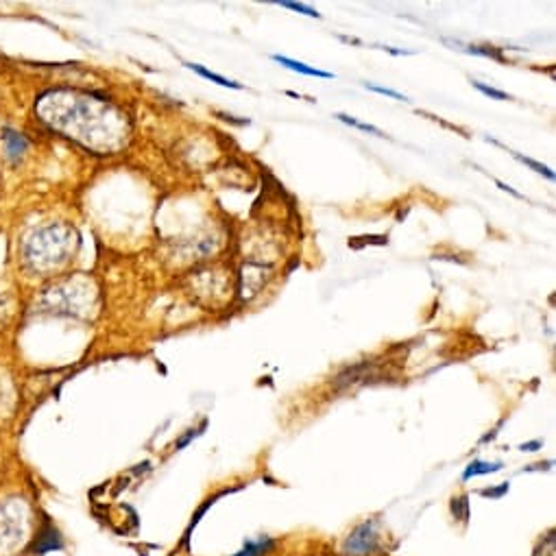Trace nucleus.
I'll return each instance as SVG.
<instances>
[{
    "instance_id": "f257e3e1",
    "label": "nucleus",
    "mask_w": 556,
    "mask_h": 556,
    "mask_svg": "<svg viewBox=\"0 0 556 556\" xmlns=\"http://www.w3.org/2000/svg\"><path fill=\"white\" fill-rule=\"evenodd\" d=\"M36 114L49 129L99 155L118 153L131 138L129 116L97 94L49 90L38 99Z\"/></svg>"
},
{
    "instance_id": "f03ea898",
    "label": "nucleus",
    "mask_w": 556,
    "mask_h": 556,
    "mask_svg": "<svg viewBox=\"0 0 556 556\" xmlns=\"http://www.w3.org/2000/svg\"><path fill=\"white\" fill-rule=\"evenodd\" d=\"M79 247V236L71 225L49 223L34 229L23 242V260L31 273L49 275L64 268Z\"/></svg>"
},
{
    "instance_id": "7ed1b4c3",
    "label": "nucleus",
    "mask_w": 556,
    "mask_h": 556,
    "mask_svg": "<svg viewBox=\"0 0 556 556\" xmlns=\"http://www.w3.org/2000/svg\"><path fill=\"white\" fill-rule=\"evenodd\" d=\"M97 302V293L92 285L84 277H75V280H64L53 285L45 291L40 306L55 315H75L86 317Z\"/></svg>"
},
{
    "instance_id": "20e7f679",
    "label": "nucleus",
    "mask_w": 556,
    "mask_h": 556,
    "mask_svg": "<svg viewBox=\"0 0 556 556\" xmlns=\"http://www.w3.org/2000/svg\"><path fill=\"white\" fill-rule=\"evenodd\" d=\"M29 539V508L23 500L0 502V556H16Z\"/></svg>"
},
{
    "instance_id": "39448f33",
    "label": "nucleus",
    "mask_w": 556,
    "mask_h": 556,
    "mask_svg": "<svg viewBox=\"0 0 556 556\" xmlns=\"http://www.w3.org/2000/svg\"><path fill=\"white\" fill-rule=\"evenodd\" d=\"M376 543H378V536H376V532H374V526L363 523L361 528H356V530L352 532V536H350L348 543H345V549H348V554H352V556H367L369 552L376 549Z\"/></svg>"
},
{
    "instance_id": "423d86ee",
    "label": "nucleus",
    "mask_w": 556,
    "mask_h": 556,
    "mask_svg": "<svg viewBox=\"0 0 556 556\" xmlns=\"http://www.w3.org/2000/svg\"><path fill=\"white\" fill-rule=\"evenodd\" d=\"M273 62L282 64L285 68H289V71H293V73H300V75H306V77H317V79H334V75H332V73H326V71L313 68V66H308V64H304V62H295V60H291V58H285V55H273Z\"/></svg>"
},
{
    "instance_id": "0eeeda50",
    "label": "nucleus",
    "mask_w": 556,
    "mask_h": 556,
    "mask_svg": "<svg viewBox=\"0 0 556 556\" xmlns=\"http://www.w3.org/2000/svg\"><path fill=\"white\" fill-rule=\"evenodd\" d=\"M186 66H188L190 71H194L199 77H203V79H207V81H212V84H218V86L229 88V90H242L240 84H236V81H231V79H225V77H220V75H216V73L203 68L201 64H186Z\"/></svg>"
},
{
    "instance_id": "6e6552de",
    "label": "nucleus",
    "mask_w": 556,
    "mask_h": 556,
    "mask_svg": "<svg viewBox=\"0 0 556 556\" xmlns=\"http://www.w3.org/2000/svg\"><path fill=\"white\" fill-rule=\"evenodd\" d=\"M5 147H8L10 157H12V160H18V157L27 151V140H25L21 134L8 131V134H5Z\"/></svg>"
},
{
    "instance_id": "1a4fd4ad",
    "label": "nucleus",
    "mask_w": 556,
    "mask_h": 556,
    "mask_svg": "<svg viewBox=\"0 0 556 556\" xmlns=\"http://www.w3.org/2000/svg\"><path fill=\"white\" fill-rule=\"evenodd\" d=\"M337 118H339L341 123H345V125H350V127L358 129V131H365V134H371V136H378V138H387V134H384V131H380L378 127H374V125H369V123H361V121H358V118H354V116L337 114Z\"/></svg>"
},
{
    "instance_id": "9d476101",
    "label": "nucleus",
    "mask_w": 556,
    "mask_h": 556,
    "mask_svg": "<svg viewBox=\"0 0 556 556\" xmlns=\"http://www.w3.org/2000/svg\"><path fill=\"white\" fill-rule=\"evenodd\" d=\"M14 404V391H12V382L0 371V413H8Z\"/></svg>"
},
{
    "instance_id": "9b49d317",
    "label": "nucleus",
    "mask_w": 556,
    "mask_h": 556,
    "mask_svg": "<svg viewBox=\"0 0 556 556\" xmlns=\"http://www.w3.org/2000/svg\"><path fill=\"white\" fill-rule=\"evenodd\" d=\"M275 5H280V8L291 10V12H298V14H304V16H308V18H317V21H321V14H319L317 10H313V8L304 5V3H291V0H280V3H275Z\"/></svg>"
},
{
    "instance_id": "f8f14e48",
    "label": "nucleus",
    "mask_w": 556,
    "mask_h": 556,
    "mask_svg": "<svg viewBox=\"0 0 556 556\" xmlns=\"http://www.w3.org/2000/svg\"><path fill=\"white\" fill-rule=\"evenodd\" d=\"M502 469V465L500 463H482V460H476V463H471L469 467H467V471H465V478H471V476H480V473H493V471H500Z\"/></svg>"
},
{
    "instance_id": "ddd939ff",
    "label": "nucleus",
    "mask_w": 556,
    "mask_h": 556,
    "mask_svg": "<svg viewBox=\"0 0 556 556\" xmlns=\"http://www.w3.org/2000/svg\"><path fill=\"white\" fill-rule=\"evenodd\" d=\"M515 160H519L521 164H526L528 168H532L534 173H539V175H543V177H547V179H554V173L547 168V166H543V164H539V162H534L532 157H526V155H521V153H510Z\"/></svg>"
},
{
    "instance_id": "4468645a",
    "label": "nucleus",
    "mask_w": 556,
    "mask_h": 556,
    "mask_svg": "<svg viewBox=\"0 0 556 556\" xmlns=\"http://www.w3.org/2000/svg\"><path fill=\"white\" fill-rule=\"evenodd\" d=\"M471 84H473V88L480 90L484 97H491V99H495V101H508V99H510L506 92L495 90V88H489V86H484V84H480V81H471Z\"/></svg>"
},
{
    "instance_id": "2eb2a0df",
    "label": "nucleus",
    "mask_w": 556,
    "mask_h": 556,
    "mask_svg": "<svg viewBox=\"0 0 556 556\" xmlns=\"http://www.w3.org/2000/svg\"><path fill=\"white\" fill-rule=\"evenodd\" d=\"M268 547V541H251L238 556H260Z\"/></svg>"
},
{
    "instance_id": "dca6fc26",
    "label": "nucleus",
    "mask_w": 556,
    "mask_h": 556,
    "mask_svg": "<svg viewBox=\"0 0 556 556\" xmlns=\"http://www.w3.org/2000/svg\"><path fill=\"white\" fill-rule=\"evenodd\" d=\"M365 88H367V90H371V92H378V94L391 97V99H395V101H408L404 94H400V92H395V90H391V88H382V86H376V84H365Z\"/></svg>"
},
{
    "instance_id": "f3484780",
    "label": "nucleus",
    "mask_w": 556,
    "mask_h": 556,
    "mask_svg": "<svg viewBox=\"0 0 556 556\" xmlns=\"http://www.w3.org/2000/svg\"><path fill=\"white\" fill-rule=\"evenodd\" d=\"M465 51H467V53H471V55H482V58L502 60V55H500L497 51H493V49H482V47H465Z\"/></svg>"
},
{
    "instance_id": "a211bd4d",
    "label": "nucleus",
    "mask_w": 556,
    "mask_h": 556,
    "mask_svg": "<svg viewBox=\"0 0 556 556\" xmlns=\"http://www.w3.org/2000/svg\"><path fill=\"white\" fill-rule=\"evenodd\" d=\"M8 298L3 295V293H0V326H3L5 324V317H8Z\"/></svg>"
},
{
    "instance_id": "6ab92c4d",
    "label": "nucleus",
    "mask_w": 556,
    "mask_h": 556,
    "mask_svg": "<svg viewBox=\"0 0 556 556\" xmlns=\"http://www.w3.org/2000/svg\"><path fill=\"white\" fill-rule=\"evenodd\" d=\"M495 184H497V186H500V188H502V190H504V192H510V194H513V197H517V199H521V194H519V192H517V190H513V188H510V186H506V184H502V181H500V179H495Z\"/></svg>"
}]
</instances>
